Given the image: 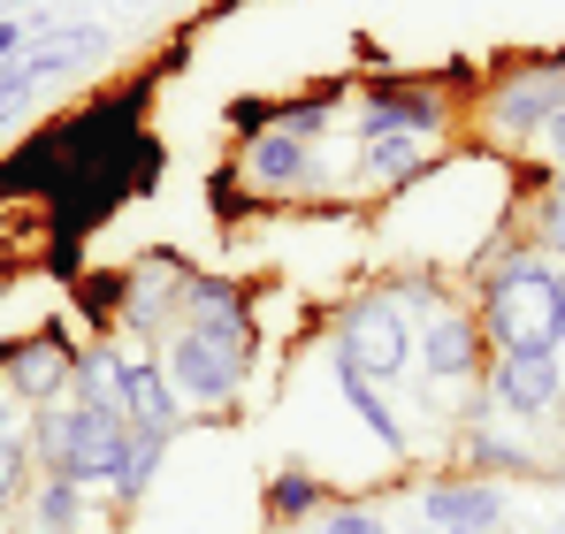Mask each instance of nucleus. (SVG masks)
<instances>
[{"label":"nucleus","instance_id":"1","mask_svg":"<svg viewBox=\"0 0 565 534\" xmlns=\"http://www.w3.org/2000/svg\"><path fill=\"white\" fill-rule=\"evenodd\" d=\"M444 138H451V99L428 77H375L360 85L352 107V146H360V183L375 191H413L444 161Z\"/></svg>","mask_w":565,"mask_h":534},{"label":"nucleus","instance_id":"2","mask_svg":"<svg viewBox=\"0 0 565 534\" xmlns=\"http://www.w3.org/2000/svg\"><path fill=\"white\" fill-rule=\"evenodd\" d=\"M473 321H481L489 352H558L565 267L543 260L535 245H504V260H489V275H481Z\"/></svg>","mask_w":565,"mask_h":534},{"label":"nucleus","instance_id":"3","mask_svg":"<svg viewBox=\"0 0 565 534\" xmlns=\"http://www.w3.org/2000/svg\"><path fill=\"white\" fill-rule=\"evenodd\" d=\"M413 306H436L428 282H375V290H352L329 321V359L360 366L367 382H405L413 366V337H420V313Z\"/></svg>","mask_w":565,"mask_h":534},{"label":"nucleus","instance_id":"4","mask_svg":"<svg viewBox=\"0 0 565 534\" xmlns=\"http://www.w3.org/2000/svg\"><path fill=\"white\" fill-rule=\"evenodd\" d=\"M31 458H39V473H62V481H85V489H115V473H122V458H130V420L122 413H107V405H77V397H62V405H39L31 413Z\"/></svg>","mask_w":565,"mask_h":534},{"label":"nucleus","instance_id":"5","mask_svg":"<svg viewBox=\"0 0 565 534\" xmlns=\"http://www.w3.org/2000/svg\"><path fill=\"white\" fill-rule=\"evenodd\" d=\"M565 107V62H512L481 92V138L497 146H535L543 122Z\"/></svg>","mask_w":565,"mask_h":534},{"label":"nucleus","instance_id":"6","mask_svg":"<svg viewBox=\"0 0 565 534\" xmlns=\"http://www.w3.org/2000/svg\"><path fill=\"white\" fill-rule=\"evenodd\" d=\"M237 177L268 199H306V191H329V169H321V146L282 130L268 115V130H245V153H237Z\"/></svg>","mask_w":565,"mask_h":534},{"label":"nucleus","instance_id":"7","mask_svg":"<svg viewBox=\"0 0 565 534\" xmlns=\"http://www.w3.org/2000/svg\"><path fill=\"white\" fill-rule=\"evenodd\" d=\"M161 366H169V382H177L184 413H222V405L245 389V366H253V359L230 352V344H214L206 329H177V337H169V352H161Z\"/></svg>","mask_w":565,"mask_h":534},{"label":"nucleus","instance_id":"8","mask_svg":"<svg viewBox=\"0 0 565 534\" xmlns=\"http://www.w3.org/2000/svg\"><path fill=\"white\" fill-rule=\"evenodd\" d=\"M413 359L428 366V382H436V389L481 382V366H489V344H481V321H473V306H459V298H436V306L420 313Z\"/></svg>","mask_w":565,"mask_h":534},{"label":"nucleus","instance_id":"9","mask_svg":"<svg viewBox=\"0 0 565 534\" xmlns=\"http://www.w3.org/2000/svg\"><path fill=\"white\" fill-rule=\"evenodd\" d=\"M481 389L497 413L512 420H551L565 397V374H558V352H489L481 366Z\"/></svg>","mask_w":565,"mask_h":534},{"label":"nucleus","instance_id":"10","mask_svg":"<svg viewBox=\"0 0 565 534\" xmlns=\"http://www.w3.org/2000/svg\"><path fill=\"white\" fill-rule=\"evenodd\" d=\"M504 489L497 481H481L467 466H451V473H436L428 489H420V512H428V534H504Z\"/></svg>","mask_w":565,"mask_h":534},{"label":"nucleus","instance_id":"11","mask_svg":"<svg viewBox=\"0 0 565 534\" xmlns=\"http://www.w3.org/2000/svg\"><path fill=\"white\" fill-rule=\"evenodd\" d=\"M70 374H77V352L54 329H39V337H23V344L0 352V389L8 397H31V413L39 405H62L70 397Z\"/></svg>","mask_w":565,"mask_h":534},{"label":"nucleus","instance_id":"12","mask_svg":"<svg viewBox=\"0 0 565 534\" xmlns=\"http://www.w3.org/2000/svg\"><path fill=\"white\" fill-rule=\"evenodd\" d=\"M115 405H122V420L146 428V436H177V428H184V397H177V382H169L161 359H122V366H115Z\"/></svg>","mask_w":565,"mask_h":534},{"label":"nucleus","instance_id":"13","mask_svg":"<svg viewBox=\"0 0 565 534\" xmlns=\"http://www.w3.org/2000/svg\"><path fill=\"white\" fill-rule=\"evenodd\" d=\"M329 382H337V397L367 420V436L382 444V458H405V428H397V413H390L382 382H367V374H360V366H344V359H329Z\"/></svg>","mask_w":565,"mask_h":534},{"label":"nucleus","instance_id":"14","mask_svg":"<svg viewBox=\"0 0 565 534\" xmlns=\"http://www.w3.org/2000/svg\"><path fill=\"white\" fill-rule=\"evenodd\" d=\"M99 54H107V31L99 23H70V31H54V39H31V77L39 85H54V77H77V70H93Z\"/></svg>","mask_w":565,"mask_h":534},{"label":"nucleus","instance_id":"15","mask_svg":"<svg viewBox=\"0 0 565 534\" xmlns=\"http://www.w3.org/2000/svg\"><path fill=\"white\" fill-rule=\"evenodd\" d=\"M321 512H329V489H321L306 466H276V473H268V520H276V527H313Z\"/></svg>","mask_w":565,"mask_h":534},{"label":"nucleus","instance_id":"16","mask_svg":"<svg viewBox=\"0 0 565 534\" xmlns=\"http://www.w3.org/2000/svg\"><path fill=\"white\" fill-rule=\"evenodd\" d=\"M85 512H93L85 481H62V473H46V481L31 489V534H85Z\"/></svg>","mask_w":565,"mask_h":534},{"label":"nucleus","instance_id":"17","mask_svg":"<svg viewBox=\"0 0 565 534\" xmlns=\"http://www.w3.org/2000/svg\"><path fill=\"white\" fill-rule=\"evenodd\" d=\"M459 466L481 473V481H497V473H535V458L520 444H504V436H489L481 420H467V444H459Z\"/></svg>","mask_w":565,"mask_h":534},{"label":"nucleus","instance_id":"18","mask_svg":"<svg viewBox=\"0 0 565 534\" xmlns=\"http://www.w3.org/2000/svg\"><path fill=\"white\" fill-rule=\"evenodd\" d=\"M161 458H169V436H130V458H122V473H115V504L122 512H138L146 504V489H153V473H161Z\"/></svg>","mask_w":565,"mask_h":534},{"label":"nucleus","instance_id":"19","mask_svg":"<svg viewBox=\"0 0 565 534\" xmlns=\"http://www.w3.org/2000/svg\"><path fill=\"white\" fill-rule=\"evenodd\" d=\"M527 245H535V253H558V267H565V177L535 191V206H527Z\"/></svg>","mask_w":565,"mask_h":534},{"label":"nucleus","instance_id":"20","mask_svg":"<svg viewBox=\"0 0 565 534\" xmlns=\"http://www.w3.org/2000/svg\"><path fill=\"white\" fill-rule=\"evenodd\" d=\"M23 481H31V436L15 428V436H0V512H8L15 496H31Z\"/></svg>","mask_w":565,"mask_h":534},{"label":"nucleus","instance_id":"21","mask_svg":"<svg viewBox=\"0 0 565 534\" xmlns=\"http://www.w3.org/2000/svg\"><path fill=\"white\" fill-rule=\"evenodd\" d=\"M298 534H390V520H382L375 504H329L313 527H298Z\"/></svg>","mask_w":565,"mask_h":534},{"label":"nucleus","instance_id":"22","mask_svg":"<svg viewBox=\"0 0 565 534\" xmlns=\"http://www.w3.org/2000/svg\"><path fill=\"white\" fill-rule=\"evenodd\" d=\"M31 99H39V77H31V62H23V54H15V62H0V130H8V122H15Z\"/></svg>","mask_w":565,"mask_h":534},{"label":"nucleus","instance_id":"23","mask_svg":"<svg viewBox=\"0 0 565 534\" xmlns=\"http://www.w3.org/2000/svg\"><path fill=\"white\" fill-rule=\"evenodd\" d=\"M535 161H543V169H558V177H565V107L551 115V122H543V138H535Z\"/></svg>","mask_w":565,"mask_h":534},{"label":"nucleus","instance_id":"24","mask_svg":"<svg viewBox=\"0 0 565 534\" xmlns=\"http://www.w3.org/2000/svg\"><path fill=\"white\" fill-rule=\"evenodd\" d=\"M0 436H15V405H8V389H0Z\"/></svg>","mask_w":565,"mask_h":534},{"label":"nucleus","instance_id":"25","mask_svg":"<svg viewBox=\"0 0 565 534\" xmlns=\"http://www.w3.org/2000/svg\"><path fill=\"white\" fill-rule=\"evenodd\" d=\"M15 8H23V15H31V8H39V0H0V15H15Z\"/></svg>","mask_w":565,"mask_h":534},{"label":"nucleus","instance_id":"26","mask_svg":"<svg viewBox=\"0 0 565 534\" xmlns=\"http://www.w3.org/2000/svg\"><path fill=\"white\" fill-rule=\"evenodd\" d=\"M558 359H565V329H558Z\"/></svg>","mask_w":565,"mask_h":534},{"label":"nucleus","instance_id":"27","mask_svg":"<svg viewBox=\"0 0 565 534\" xmlns=\"http://www.w3.org/2000/svg\"><path fill=\"white\" fill-rule=\"evenodd\" d=\"M504 534H520V527H504Z\"/></svg>","mask_w":565,"mask_h":534},{"label":"nucleus","instance_id":"28","mask_svg":"<svg viewBox=\"0 0 565 534\" xmlns=\"http://www.w3.org/2000/svg\"><path fill=\"white\" fill-rule=\"evenodd\" d=\"M413 534H428V527H413Z\"/></svg>","mask_w":565,"mask_h":534},{"label":"nucleus","instance_id":"29","mask_svg":"<svg viewBox=\"0 0 565 534\" xmlns=\"http://www.w3.org/2000/svg\"><path fill=\"white\" fill-rule=\"evenodd\" d=\"M0 520H8V512H0Z\"/></svg>","mask_w":565,"mask_h":534}]
</instances>
